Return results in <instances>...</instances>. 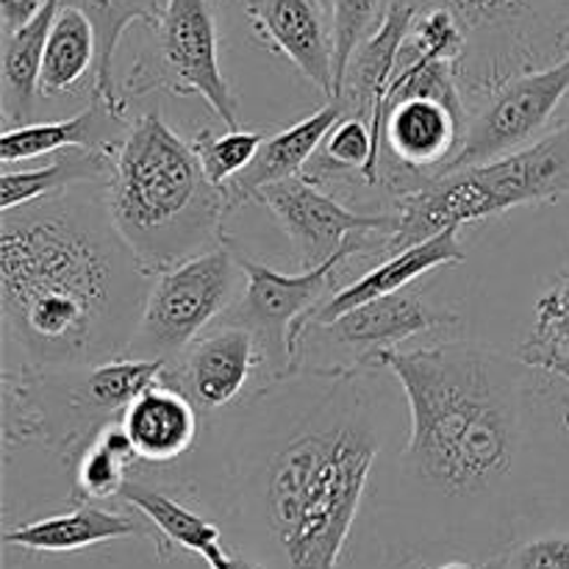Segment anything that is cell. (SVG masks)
<instances>
[{"mask_svg":"<svg viewBox=\"0 0 569 569\" xmlns=\"http://www.w3.org/2000/svg\"><path fill=\"white\" fill-rule=\"evenodd\" d=\"M378 370L303 367L261 383L228 431L226 515L276 569H337L378 453Z\"/></svg>","mask_w":569,"mask_h":569,"instance_id":"1","label":"cell"},{"mask_svg":"<svg viewBox=\"0 0 569 569\" xmlns=\"http://www.w3.org/2000/svg\"><path fill=\"white\" fill-rule=\"evenodd\" d=\"M150 281L111 220L106 183L0 211V315L20 365L128 356Z\"/></svg>","mask_w":569,"mask_h":569,"instance_id":"2","label":"cell"},{"mask_svg":"<svg viewBox=\"0 0 569 569\" xmlns=\"http://www.w3.org/2000/svg\"><path fill=\"white\" fill-rule=\"evenodd\" d=\"M409 406L400 478L422 498L481 506L509 498L522 465L531 367L478 342H437L383 353Z\"/></svg>","mask_w":569,"mask_h":569,"instance_id":"3","label":"cell"},{"mask_svg":"<svg viewBox=\"0 0 569 569\" xmlns=\"http://www.w3.org/2000/svg\"><path fill=\"white\" fill-rule=\"evenodd\" d=\"M106 203L150 278L226 242V192L209 181L192 142L159 109L131 120L111 153Z\"/></svg>","mask_w":569,"mask_h":569,"instance_id":"4","label":"cell"},{"mask_svg":"<svg viewBox=\"0 0 569 569\" xmlns=\"http://www.w3.org/2000/svg\"><path fill=\"white\" fill-rule=\"evenodd\" d=\"M167 361L122 359L87 367H28L6 365L3 383V445H42L72 465L81 450L122 420L128 406L164 381Z\"/></svg>","mask_w":569,"mask_h":569,"instance_id":"5","label":"cell"},{"mask_svg":"<svg viewBox=\"0 0 569 569\" xmlns=\"http://www.w3.org/2000/svg\"><path fill=\"white\" fill-rule=\"evenodd\" d=\"M569 194V122L528 148L478 167L445 172L426 189L398 203L400 228L387 239V253L428 237L492 220L531 203H553Z\"/></svg>","mask_w":569,"mask_h":569,"instance_id":"6","label":"cell"},{"mask_svg":"<svg viewBox=\"0 0 569 569\" xmlns=\"http://www.w3.org/2000/svg\"><path fill=\"white\" fill-rule=\"evenodd\" d=\"M470 120L450 64L395 70L378 128V189L400 203L426 189L459 156Z\"/></svg>","mask_w":569,"mask_h":569,"instance_id":"7","label":"cell"},{"mask_svg":"<svg viewBox=\"0 0 569 569\" xmlns=\"http://www.w3.org/2000/svg\"><path fill=\"white\" fill-rule=\"evenodd\" d=\"M415 9H448L465 28L459 87L467 106L495 89L565 59L569 0H409Z\"/></svg>","mask_w":569,"mask_h":569,"instance_id":"8","label":"cell"},{"mask_svg":"<svg viewBox=\"0 0 569 569\" xmlns=\"http://www.w3.org/2000/svg\"><path fill=\"white\" fill-rule=\"evenodd\" d=\"M387 253V237H353L337 256L315 270L281 272L239 253L244 289L222 320L244 326L259 342L264 383L281 381L303 370V337L317 309L331 298L337 272L353 256Z\"/></svg>","mask_w":569,"mask_h":569,"instance_id":"9","label":"cell"},{"mask_svg":"<svg viewBox=\"0 0 569 569\" xmlns=\"http://www.w3.org/2000/svg\"><path fill=\"white\" fill-rule=\"evenodd\" d=\"M239 276V250L228 239L153 276L128 356L170 365L187 353L237 303Z\"/></svg>","mask_w":569,"mask_h":569,"instance_id":"10","label":"cell"},{"mask_svg":"<svg viewBox=\"0 0 569 569\" xmlns=\"http://www.w3.org/2000/svg\"><path fill=\"white\" fill-rule=\"evenodd\" d=\"M150 31L148 48L131 67L122 92L167 89L178 98H200L226 128L239 126V100L220 64V28L214 0H170Z\"/></svg>","mask_w":569,"mask_h":569,"instance_id":"11","label":"cell"},{"mask_svg":"<svg viewBox=\"0 0 569 569\" xmlns=\"http://www.w3.org/2000/svg\"><path fill=\"white\" fill-rule=\"evenodd\" d=\"M569 92V56L545 70L526 72L495 89L472 111L467 139L445 172L487 164L528 148L545 137V128ZM442 172V176H445Z\"/></svg>","mask_w":569,"mask_h":569,"instance_id":"12","label":"cell"},{"mask_svg":"<svg viewBox=\"0 0 569 569\" xmlns=\"http://www.w3.org/2000/svg\"><path fill=\"white\" fill-rule=\"evenodd\" d=\"M256 203L264 206L283 233L292 242L295 261L300 270H315L322 261L337 256L353 237H395L400 228L398 211L389 214H361L339 203L331 192L311 183L309 178H289L272 183L256 194Z\"/></svg>","mask_w":569,"mask_h":569,"instance_id":"13","label":"cell"},{"mask_svg":"<svg viewBox=\"0 0 569 569\" xmlns=\"http://www.w3.org/2000/svg\"><path fill=\"white\" fill-rule=\"evenodd\" d=\"M453 309H439L422 300V295L403 289L387 298L370 300L331 322H311L303 342H333L350 353L353 370H378L383 353L400 350V345L420 333L445 331L459 326Z\"/></svg>","mask_w":569,"mask_h":569,"instance_id":"14","label":"cell"},{"mask_svg":"<svg viewBox=\"0 0 569 569\" xmlns=\"http://www.w3.org/2000/svg\"><path fill=\"white\" fill-rule=\"evenodd\" d=\"M253 372H261L256 337L244 326L220 320L167 365L164 381L187 395L200 415H217L242 398Z\"/></svg>","mask_w":569,"mask_h":569,"instance_id":"15","label":"cell"},{"mask_svg":"<svg viewBox=\"0 0 569 569\" xmlns=\"http://www.w3.org/2000/svg\"><path fill=\"white\" fill-rule=\"evenodd\" d=\"M244 17L270 53L287 59L328 100L337 98L333 22L326 0H244Z\"/></svg>","mask_w":569,"mask_h":569,"instance_id":"16","label":"cell"},{"mask_svg":"<svg viewBox=\"0 0 569 569\" xmlns=\"http://www.w3.org/2000/svg\"><path fill=\"white\" fill-rule=\"evenodd\" d=\"M122 428L142 465L139 476H153L167 472L198 448L203 415L172 383L159 381L128 406Z\"/></svg>","mask_w":569,"mask_h":569,"instance_id":"17","label":"cell"},{"mask_svg":"<svg viewBox=\"0 0 569 569\" xmlns=\"http://www.w3.org/2000/svg\"><path fill=\"white\" fill-rule=\"evenodd\" d=\"M131 128L128 109L106 103V100L89 94L87 109L67 120L50 122H28V126L3 128L0 137V161L14 164V161L39 159V156H59L61 150H103L114 153L117 144Z\"/></svg>","mask_w":569,"mask_h":569,"instance_id":"18","label":"cell"},{"mask_svg":"<svg viewBox=\"0 0 569 569\" xmlns=\"http://www.w3.org/2000/svg\"><path fill=\"white\" fill-rule=\"evenodd\" d=\"M120 500L148 522L156 553L161 559H167L172 550H187V553L209 561L226 548L222 528L206 515L194 511L189 503H183L181 489L170 487L164 478L133 476L128 487L122 489Z\"/></svg>","mask_w":569,"mask_h":569,"instance_id":"19","label":"cell"},{"mask_svg":"<svg viewBox=\"0 0 569 569\" xmlns=\"http://www.w3.org/2000/svg\"><path fill=\"white\" fill-rule=\"evenodd\" d=\"M459 233L461 228H448V231L437 233V237H428L422 239V242L409 244V248L387 256L381 264L367 270L365 276L350 281L348 287L337 289V292L317 309L315 320L311 322H317V326L331 322L337 320V317L348 315V311L359 309V306L370 303V300L403 292V289H409V283L428 276L431 270L461 264V261L467 259V253L465 248H461Z\"/></svg>","mask_w":569,"mask_h":569,"instance_id":"20","label":"cell"},{"mask_svg":"<svg viewBox=\"0 0 569 569\" xmlns=\"http://www.w3.org/2000/svg\"><path fill=\"white\" fill-rule=\"evenodd\" d=\"M131 537L153 542L150 526L139 515L111 511L98 503H72V509L61 511V515L6 528L3 545L28 550V553H78V550L94 548V545Z\"/></svg>","mask_w":569,"mask_h":569,"instance_id":"21","label":"cell"},{"mask_svg":"<svg viewBox=\"0 0 569 569\" xmlns=\"http://www.w3.org/2000/svg\"><path fill=\"white\" fill-rule=\"evenodd\" d=\"M345 114H348V109H345L342 100H328V103L322 106V109H317L315 114L303 117V120L295 122V126L270 133L267 142L261 144L253 164L226 187L228 209H239V206L250 203V200H256V194H259L261 189L272 187V183L303 176L311 156H315L317 148L322 144V139L328 137V131H331Z\"/></svg>","mask_w":569,"mask_h":569,"instance_id":"22","label":"cell"},{"mask_svg":"<svg viewBox=\"0 0 569 569\" xmlns=\"http://www.w3.org/2000/svg\"><path fill=\"white\" fill-rule=\"evenodd\" d=\"M415 14L417 9L409 0H389L381 26L353 53L348 72H345L342 89L337 94L345 109H348V114H359L370 120L376 139L378 128H381L383 100H387L389 83H392L395 67H398L400 44L409 33Z\"/></svg>","mask_w":569,"mask_h":569,"instance_id":"23","label":"cell"},{"mask_svg":"<svg viewBox=\"0 0 569 569\" xmlns=\"http://www.w3.org/2000/svg\"><path fill=\"white\" fill-rule=\"evenodd\" d=\"M61 0H50L28 26L3 33L0 44V117L3 128L28 126L39 98L44 44Z\"/></svg>","mask_w":569,"mask_h":569,"instance_id":"24","label":"cell"},{"mask_svg":"<svg viewBox=\"0 0 569 569\" xmlns=\"http://www.w3.org/2000/svg\"><path fill=\"white\" fill-rule=\"evenodd\" d=\"M94 70H98V37L92 22L81 9L61 0L44 44L39 94L42 98L76 94L87 81L94 83Z\"/></svg>","mask_w":569,"mask_h":569,"instance_id":"25","label":"cell"},{"mask_svg":"<svg viewBox=\"0 0 569 569\" xmlns=\"http://www.w3.org/2000/svg\"><path fill=\"white\" fill-rule=\"evenodd\" d=\"M64 3L81 9L92 22L94 37H98V70H94V83L89 94L117 106V109H128L122 89L114 81L117 48H120L128 28L137 26V22H142L144 28H153L170 0H64Z\"/></svg>","mask_w":569,"mask_h":569,"instance_id":"26","label":"cell"},{"mask_svg":"<svg viewBox=\"0 0 569 569\" xmlns=\"http://www.w3.org/2000/svg\"><path fill=\"white\" fill-rule=\"evenodd\" d=\"M317 187H378V139L370 120L345 114L328 131L303 172Z\"/></svg>","mask_w":569,"mask_h":569,"instance_id":"27","label":"cell"},{"mask_svg":"<svg viewBox=\"0 0 569 569\" xmlns=\"http://www.w3.org/2000/svg\"><path fill=\"white\" fill-rule=\"evenodd\" d=\"M142 465L137 459L131 439L122 420L106 426L87 448L72 461V495L70 503H100V500H120L122 489Z\"/></svg>","mask_w":569,"mask_h":569,"instance_id":"28","label":"cell"},{"mask_svg":"<svg viewBox=\"0 0 569 569\" xmlns=\"http://www.w3.org/2000/svg\"><path fill=\"white\" fill-rule=\"evenodd\" d=\"M109 172L111 153H103V150H67V153H59V159L37 170H6L0 176V211L20 209L64 189L106 183Z\"/></svg>","mask_w":569,"mask_h":569,"instance_id":"29","label":"cell"},{"mask_svg":"<svg viewBox=\"0 0 569 569\" xmlns=\"http://www.w3.org/2000/svg\"><path fill=\"white\" fill-rule=\"evenodd\" d=\"M267 137L270 133L256 131V128H226L222 133L206 128V131L194 133L192 148L198 153L209 181L226 192L228 183L253 164L261 144L267 142Z\"/></svg>","mask_w":569,"mask_h":569,"instance_id":"30","label":"cell"},{"mask_svg":"<svg viewBox=\"0 0 569 569\" xmlns=\"http://www.w3.org/2000/svg\"><path fill=\"white\" fill-rule=\"evenodd\" d=\"M387 9L389 0H331L333 78H337V94L339 89H342L350 59H353L356 50L365 44V39L381 26Z\"/></svg>","mask_w":569,"mask_h":569,"instance_id":"31","label":"cell"},{"mask_svg":"<svg viewBox=\"0 0 569 569\" xmlns=\"http://www.w3.org/2000/svg\"><path fill=\"white\" fill-rule=\"evenodd\" d=\"M526 348L569 359V272L559 278V283L550 292L539 298L533 331Z\"/></svg>","mask_w":569,"mask_h":569,"instance_id":"32","label":"cell"},{"mask_svg":"<svg viewBox=\"0 0 569 569\" xmlns=\"http://www.w3.org/2000/svg\"><path fill=\"white\" fill-rule=\"evenodd\" d=\"M483 569H569V537L548 533L511 545L509 550L489 559Z\"/></svg>","mask_w":569,"mask_h":569,"instance_id":"33","label":"cell"},{"mask_svg":"<svg viewBox=\"0 0 569 569\" xmlns=\"http://www.w3.org/2000/svg\"><path fill=\"white\" fill-rule=\"evenodd\" d=\"M50 0H0V28L3 33L28 26Z\"/></svg>","mask_w":569,"mask_h":569,"instance_id":"34","label":"cell"},{"mask_svg":"<svg viewBox=\"0 0 569 569\" xmlns=\"http://www.w3.org/2000/svg\"><path fill=\"white\" fill-rule=\"evenodd\" d=\"M520 361L522 365L531 367V370L542 372V376L559 378V381L569 383V359H561V356L545 353V350H533V348H526V345H522Z\"/></svg>","mask_w":569,"mask_h":569,"instance_id":"35","label":"cell"},{"mask_svg":"<svg viewBox=\"0 0 569 569\" xmlns=\"http://www.w3.org/2000/svg\"><path fill=\"white\" fill-rule=\"evenodd\" d=\"M206 567L209 569H267L259 559H253V556L242 553V550L237 548H222L214 559L206 561Z\"/></svg>","mask_w":569,"mask_h":569,"instance_id":"36","label":"cell"},{"mask_svg":"<svg viewBox=\"0 0 569 569\" xmlns=\"http://www.w3.org/2000/svg\"><path fill=\"white\" fill-rule=\"evenodd\" d=\"M400 569H483V565H472V561H465V559H442V561L406 559Z\"/></svg>","mask_w":569,"mask_h":569,"instance_id":"37","label":"cell"},{"mask_svg":"<svg viewBox=\"0 0 569 569\" xmlns=\"http://www.w3.org/2000/svg\"><path fill=\"white\" fill-rule=\"evenodd\" d=\"M561 426H565V431L569 433V395L561 398Z\"/></svg>","mask_w":569,"mask_h":569,"instance_id":"38","label":"cell"},{"mask_svg":"<svg viewBox=\"0 0 569 569\" xmlns=\"http://www.w3.org/2000/svg\"><path fill=\"white\" fill-rule=\"evenodd\" d=\"M559 111H565V122H569V92H567L565 103H561V109H559Z\"/></svg>","mask_w":569,"mask_h":569,"instance_id":"39","label":"cell"},{"mask_svg":"<svg viewBox=\"0 0 569 569\" xmlns=\"http://www.w3.org/2000/svg\"><path fill=\"white\" fill-rule=\"evenodd\" d=\"M565 53L569 56V33H567V39H565Z\"/></svg>","mask_w":569,"mask_h":569,"instance_id":"40","label":"cell"},{"mask_svg":"<svg viewBox=\"0 0 569 569\" xmlns=\"http://www.w3.org/2000/svg\"><path fill=\"white\" fill-rule=\"evenodd\" d=\"M214 3H217V0H214Z\"/></svg>","mask_w":569,"mask_h":569,"instance_id":"41","label":"cell"}]
</instances>
